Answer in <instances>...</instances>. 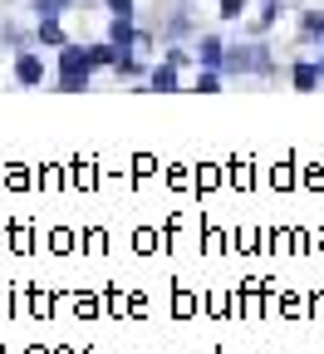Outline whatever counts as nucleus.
I'll list each match as a JSON object with an SVG mask.
<instances>
[{
  "label": "nucleus",
  "instance_id": "obj_1",
  "mask_svg": "<svg viewBox=\"0 0 324 354\" xmlns=\"http://www.w3.org/2000/svg\"><path fill=\"white\" fill-rule=\"evenodd\" d=\"M275 69V55H270V44L265 39H246V44H226V59H221V74H260L270 79Z\"/></svg>",
  "mask_w": 324,
  "mask_h": 354
},
{
  "label": "nucleus",
  "instance_id": "obj_2",
  "mask_svg": "<svg viewBox=\"0 0 324 354\" xmlns=\"http://www.w3.org/2000/svg\"><path fill=\"white\" fill-rule=\"evenodd\" d=\"M202 35V20L187 10V6H177L162 15V44H182V39H197Z\"/></svg>",
  "mask_w": 324,
  "mask_h": 354
},
{
  "label": "nucleus",
  "instance_id": "obj_3",
  "mask_svg": "<svg viewBox=\"0 0 324 354\" xmlns=\"http://www.w3.org/2000/svg\"><path fill=\"white\" fill-rule=\"evenodd\" d=\"M15 84H25V88H39L44 84V55L39 50H15Z\"/></svg>",
  "mask_w": 324,
  "mask_h": 354
},
{
  "label": "nucleus",
  "instance_id": "obj_4",
  "mask_svg": "<svg viewBox=\"0 0 324 354\" xmlns=\"http://www.w3.org/2000/svg\"><path fill=\"white\" fill-rule=\"evenodd\" d=\"M192 55H197V69H221V59H226V39H221L216 30H202L197 44H192Z\"/></svg>",
  "mask_w": 324,
  "mask_h": 354
},
{
  "label": "nucleus",
  "instance_id": "obj_5",
  "mask_svg": "<svg viewBox=\"0 0 324 354\" xmlns=\"http://www.w3.org/2000/svg\"><path fill=\"white\" fill-rule=\"evenodd\" d=\"M30 35H35L39 50H59V44H69V30H64V20H59V15H39Z\"/></svg>",
  "mask_w": 324,
  "mask_h": 354
},
{
  "label": "nucleus",
  "instance_id": "obj_6",
  "mask_svg": "<svg viewBox=\"0 0 324 354\" xmlns=\"http://www.w3.org/2000/svg\"><path fill=\"white\" fill-rule=\"evenodd\" d=\"M137 35H143V25H137L133 15H108V30H104V39H113L118 50H133V44H137Z\"/></svg>",
  "mask_w": 324,
  "mask_h": 354
},
{
  "label": "nucleus",
  "instance_id": "obj_7",
  "mask_svg": "<svg viewBox=\"0 0 324 354\" xmlns=\"http://www.w3.org/2000/svg\"><path fill=\"white\" fill-rule=\"evenodd\" d=\"M319 84H324L319 59H295V64H290V88H295V94H314Z\"/></svg>",
  "mask_w": 324,
  "mask_h": 354
},
{
  "label": "nucleus",
  "instance_id": "obj_8",
  "mask_svg": "<svg viewBox=\"0 0 324 354\" xmlns=\"http://www.w3.org/2000/svg\"><path fill=\"white\" fill-rule=\"evenodd\" d=\"M280 15H285V0H260V10L251 15L246 35H251V39H265V35H270V25L280 20Z\"/></svg>",
  "mask_w": 324,
  "mask_h": 354
},
{
  "label": "nucleus",
  "instance_id": "obj_9",
  "mask_svg": "<svg viewBox=\"0 0 324 354\" xmlns=\"http://www.w3.org/2000/svg\"><path fill=\"white\" fill-rule=\"evenodd\" d=\"M50 88H55V94H88V88H94V74H88V69H59L50 79Z\"/></svg>",
  "mask_w": 324,
  "mask_h": 354
},
{
  "label": "nucleus",
  "instance_id": "obj_10",
  "mask_svg": "<svg viewBox=\"0 0 324 354\" xmlns=\"http://www.w3.org/2000/svg\"><path fill=\"white\" fill-rule=\"evenodd\" d=\"M55 69H88V50H84V39H69L55 50ZM94 74V69H88Z\"/></svg>",
  "mask_w": 324,
  "mask_h": 354
},
{
  "label": "nucleus",
  "instance_id": "obj_11",
  "mask_svg": "<svg viewBox=\"0 0 324 354\" xmlns=\"http://www.w3.org/2000/svg\"><path fill=\"white\" fill-rule=\"evenodd\" d=\"M84 50H88V69H113V59H118L113 39H84Z\"/></svg>",
  "mask_w": 324,
  "mask_h": 354
},
{
  "label": "nucleus",
  "instance_id": "obj_12",
  "mask_svg": "<svg viewBox=\"0 0 324 354\" xmlns=\"http://www.w3.org/2000/svg\"><path fill=\"white\" fill-rule=\"evenodd\" d=\"M148 88H153V94H172V88H182V74L162 59V64H153V69H148Z\"/></svg>",
  "mask_w": 324,
  "mask_h": 354
},
{
  "label": "nucleus",
  "instance_id": "obj_13",
  "mask_svg": "<svg viewBox=\"0 0 324 354\" xmlns=\"http://www.w3.org/2000/svg\"><path fill=\"white\" fill-rule=\"evenodd\" d=\"M295 39H300V44H324V10H305Z\"/></svg>",
  "mask_w": 324,
  "mask_h": 354
},
{
  "label": "nucleus",
  "instance_id": "obj_14",
  "mask_svg": "<svg viewBox=\"0 0 324 354\" xmlns=\"http://www.w3.org/2000/svg\"><path fill=\"white\" fill-rule=\"evenodd\" d=\"M221 84H226V74H221V69H197V79H192L197 94H221Z\"/></svg>",
  "mask_w": 324,
  "mask_h": 354
},
{
  "label": "nucleus",
  "instance_id": "obj_15",
  "mask_svg": "<svg viewBox=\"0 0 324 354\" xmlns=\"http://www.w3.org/2000/svg\"><path fill=\"white\" fill-rule=\"evenodd\" d=\"M251 10V0H216V20L221 25H231V20H241Z\"/></svg>",
  "mask_w": 324,
  "mask_h": 354
},
{
  "label": "nucleus",
  "instance_id": "obj_16",
  "mask_svg": "<svg viewBox=\"0 0 324 354\" xmlns=\"http://www.w3.org/2000/svg\"><path fill=\"white\" fill-rule=\"evenodd\" d=\"M162 59H167L172 69H192V64H197V55L182 50V44H162Z\"/></svg>",
  "mask_w": 324,
  "mask_h": 354
},
{
  "label": "nucleus",
  "instance_id": "obj_17",
  "mask_svg": "<svg viewBox=\"0 0 324 354\" xmlns=\"http://www.w3.org/2000/svg\"><path fill=\"white\" fill-rule=\"evenodd\" d=\"M79 0H30V10L35 15H64V10H74Z\"/></svg>",
  "mask_w": 324,
  "mask_h": 354
},
{
  "label": "nucleus",
  "instance_id": "obj_18",
  "mask_svg": "<svg viewBox=\"0 0 324 354\" xmlns=\"http://www.w3.org/2000/svg\"><path fill=\"white\" fill-rule=\"evenodd\" d=\"M104 6H108V15H133L137 0H104Z\"/></svg>",
  "mask_w": 324,
  "mask_h": 354
}]
</instances>
